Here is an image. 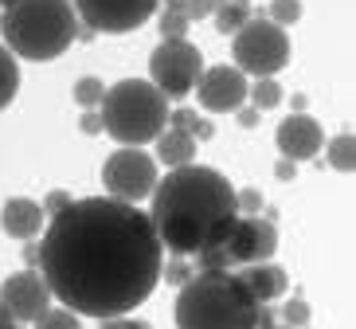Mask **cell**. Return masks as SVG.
<instances>
[{
  "label": "cell",
  "mask_w": 356,
  "mask_h": 329,
  "mask_svg": "<svg viewBox=\"0 0 356 329\" xmlns=\"http://www.w3.org/2000/svg\"><path fill=\"white\" fill-rule=\"evenodd\" d=\"M266 329H290V326H266Z\"/></svg>",
  "instance_id": "d590c367"
},
{
  "label": "cell",
  "mask_w": 356,
  "mask_h": 329,
  "mask_svg": "<svg viewBox=\"0 0 356 329\" xmlns=\"http://www.w3.org/2000/svg\"><path fill=\"white\" fill-rule=\"evenodd\" d=\"M204 74V51L192 40H161L149 55V83L165 98H188Z\"/></svg>",
  "instance_id": "52a82bcc"
},
{
  "label": "cell",
  "mask_w": 356,
  "mask_h": 329,
  "mask_svg": "<svg viewBox=\"0 0 356 329\" xmlns=\"http://www.w3.org/2000/svg\"><path fill=\"white\" fill-rule=\"evenodd\" d=\"M247 98L254 102V110H274L282 102V86L274 79H254V83H247Z\"/></svg>",
  "instance_id": "44dd1931"
},
{
  "label": "cell",
  "mask_w": 356,
  "mask_h": 329,
  "mask_svg": "<svg viewBox=\"0 0 356 329\" xmlns=\"http://www.w3.org/2000/svg\"><path fill=\"white\" fill-rule=\"evenodd\" d=\"M157 4L161 0H71L79 24L90 28V32H106V35L137 32L141 24L153 20Z\"/></svg>",
  "instance_id": "9c48e42d"
},
{
  "label": "cell",
  "mask_w": 356,
  "mask_h": 329,
  "mask_svg": "<svg viewBox=\"0 0 356 329\" xmlns=\"http://www.w3.org/2000/svg\"><path fill=\"white\" fill-rule=\"evenodd\" d=\"M20 90V67H16V55L0 43V110L8 106Z\"/></svg>",
  "instance_id": "ac0fdd59"
},
{
  "label": "cell",
  "mask_w": 356,
  "mask_h": 329,
  "mask_svg": "<svg viewBox=\"0 0 356 329\" xmlns=\"http://www.w3.org/2000/svg\"><path fill=\"white\" fill-rule=\"evenodd\" d=\"M43 208L40 200H28V196H12V200H4V208H0V227H4V235H12V239H35V235L43 232Z\"/></svg>",
  "instance_id": "5bb4252c"
},
{
  "label": "cell",
  "mask_w": 356,
  "mask_h": 329,
  "mask_svg": "<svg viewBox=\"0 0 356 329\" xmlns=\"http://www.w3.org/2000/svg\"><path fill=\"white\" fill-rule=\"evenodd\" d=\"M168 126L192 134L196 141H204V138H211V134H216V129H211V122H204V118L192 114V110H168Z\"/></svg>",
  "instance_id": "ffe728a7"
},
{
  "label": "cell",
  "mask_w": 356,
  "mask_h": 329,
  "mask_svg": "<svg viewBox=\"0 0 356 329\" xmlns=\"http://www.w3.org/2000/svg\"><path fill=\"white\" fill-rule=\"evenodd\" d=\"M51 290L43 282L40 271H20V275H8L0 282V306L8 310L12 321H20V326H32L40 321L47 310H51Z\"/></svg>",
  "instance_id": "8fae6325"
},
{
  "label": "cell",
  "mask_w": 356,
  "mask_h": 329,
  "mask_svg": "<svg viewBox=\"0 0 356 329\" xmlns=\"http://www.w3.org/2000/svg\"><path fill=\"white\" fill-rule=\"evenodd\" d=\"M266 302L235 271H200L177 294V329H262Z\"/></svg>",
  "instance_id": "3957f363"
},
{
  "label": "cell",
  "mask_w": 356,
  "mask_h": 329,
  "mask_svg": "<svg viewBox=\"0 0 356 329\" xmlns=\"http://www.w3.org/2000/svg\"><path fill=\"white\" fill-rule=\"evenodd\" d=\"M35 329H83V321H79V314H74V310H47V314H43L40 321H32Z\"/></svg>",
  "instance_id": "603a6c76"
},
{
  "label": "cell",
  "mask_w": 356,
  "mask_h": 329,
  "mask_svg": "<svg viewBox=\"0 0 356 329\" xmlns=\"http://www.w3.org/2000/svg\"><path fill=\"white\" fill-rule=\"evenodd\" d=\"M12 4H16V0H0V8H12Z\"/></svg>",
  "instance_id": "e575fe53"
},
{
  "label": "cell",
  "mask_w": 356,
  "mask_h": 329,
  "mask_svg": "<svg viewBox=\"0 0 356 329\" xmlns=\"http://www.w3.org/2000/svg\"><path fill=\"white\" fill-rule=\"evenodd\" d=\"M165 247L137 204L114 196L71 200L40 239V275L55 302L83 318H122L161 282Z\"/></svg>",
  "instance_id": "6da1fadb"
},
{
  "label": "cell",
  "mask_w": 356,
  "mask_h": 329,
  "mask_svg": "<svg viewBox=\"0 0 356 329\" xmlns=\"http://www.w3.org/2000/svg\"><path fill=\"white\" fill-rule=\"evenodd\" d=\"M325 153H329V165L337 172H353L356 169V141L353 134H337L333 141H325Z\"/></svg>",
  "instance_id": "d6986e66"
},
{
  "label": "cell",
  "mask_w": 356,
  "mask_h": 329,
  "mask_svg": "<svg viewBox=\"0 0 356 329\" xmlns=\"http://www.w3.org/2000/svg\"><path fill=\"white\" fill-rule=\"evenodd\" d=\"M98 329H149V326L145 321H137V318H129V314H122V318H102Z\"/></svg>",
  "instance_id": "f1b7e54d"
},
{
  "label": "cell",
  "mask_w": 356,
  "mask_h": 329,
  "mask_svg": "<svg viewBox=\"0 0 356 329\" xmlns=\"http://www.w3.org/2000/svg\"><path fill=\"white\" fill-rule=\"evenodd\" d=\"M305 321H309V306H305L302 298H290L282 306V326H290V329H302Z\"/></svg>",
  "instance_id": "d4e9b609"
},
{
  "label": "cell",
  "mask_w": 356,
  "mask_h": 329,
  "mask_svg": "<svg viewBox=\"0 0 356 329\" xmlns=\"http://www.w3.org/2000/svg\"><path fill=\"white\" fill-rule=\"evenodd\" d=\"M196 98L200 106L211 110V114H231L247 102V74L239 67H204L196 83Z\"/></svg>",
  "instance_id": "7c38bea8"
},
{
  "label": "cell",
  "mask_w": 356,
  "mask_h": 329,
  "mask_svg": "<svg viewBox=\"0 0 356 329\" xmlns=\"http://www.w3.org/2000/svg\"><path fill=\"white\" fill-rule=\"evenodd\" d=\"M274 172H278V177H282V181H290V177H293V161H278V169H274Z\"/></svg>",
  "instance_id": "1f68e13d"
},
{
  "label": "cell",
  "mask_w": 356,
  "mask_h": 329,
  "mask_svg": "<svg viewBox=\"0 0 356 329\" xmlns=\"http://www.w3.org/2000/svg\"><path fill=\"white\" fill-rule=\"evenodd\" d=\"M71 200H74L71 192L55 188V192H47V200H43L40 208H43V216H59V212H63V208H67V204H71Z\"/></svg>",
  "instance_id": "83f0119b"
},
{
  "label": "cell",
  "mask_w": 356,
  "mask_h": 329,
  "mask_svg": "<svg viewBox=\"0 0 356 329\" xmlns=\"http://www.w3.org/2000/svg\"><path fill=\"white\" fill-rule=\"evenodd\" d=\"M243 282H247V290H251L259 302H274V298L286 294L290 275H286L282 266H274V263H251L247 271H243Z\"/></svg>",
  "instance_id": "9a60e30c"
},
{
  "label": "cell",
  "mask_w": 356,
  "mask_h": 329,
  "mask_svg": "<svg viewBox=\"0 0 356 329\" xmlns=\"http://www.w3.org/2000/svg\"><path fill=\"white\" fill-rule=\"evenodd\" d=\"M79 126H83V134H102V118H98V110H86V114L79 118Z\"/></svg>",
  "instance_id": "f546056e"
},
{
  "label": "cell",
  "mask_w": 356,
  "mask_h": 329,
  "mask_svg": "<svg viewBox=\"0 0 356 329\" xmlns=\"http://www.w3.org/2000/svg\"><path fill=\"white\" fill-rule=\"evenodd\" d=\"M24 259H28V263H40V243H32V239H28V247H24Z\"/></svg>",
  "instance_id": "d6a6232c"
},
{
  "label": "cell",
  "mask_w": 356,
  "mask_h": 329,
  "mask_svg": "<svg viewBox=\"0 0 356 329\" xmlns=\"http://www.w3.org/2000/svg\"><path fill=\"white\" fill-rule=\"evenodd\" d=\"M102 129L118 145H149L168 129V98L149 79H122L98 102Z\"/></svg>",
  "instance_id": "5b68a950"
},
{
  "label": "cell",
  "mask_w": 356,
  "mask_h": 329,
  "mask_svg": "<svg viewBox=\"0 0 356 329\" xmlns=\"http://www.w3.org/2000/svg\"><path fill=\"white\" fill-rule=\"evenodd\" d=\"M0 329H20V321H12L8 318V310L0 306Z\"/></svg>",
  "instance_id": "836d02e7"
},
{
  "label": "cell",
  "mask_w": 356,
  "mask_h": 329,
  "mask_svg": "<svg viewBox=\"0 0 356 329\" xmlns=\"http://www.w3.org/2000/svg\"><path fill=\"white\" fill-rule=\"evenodd\" d=\"M211 20H216L220 35H235L247 20H254V8H251V0H220V8L211 12Z\"/></svg>",
  "instance_id": "e0dca14e"
},
{
  "label": "cell",
  "mask_w": 356,
  "mask_h": 329,
  "mask_svg": "<svg viewBox=\"0 0 356 329\" xmlns=\"http://www.w3.org/2000/svg\"><path fill=\"white\" fill-rule=\"evenodd\" d=\"M274 141L282 149V157L298 165V161H309L325 149V129H321V122L309 118V114H290L286 122H278Z\"/></svg>",
  "instance_id": "4fadbf2b"
},
{
  "label": "cell",
  "mask_w": 356,
  "mask_h": 329,
  "mask_svg": "<svg viewBox=\"0 0 356 329\" xmlns=\"http://www.w3.org/2000/svg\"><path fill=\"white\" fill-rule=\"evenodd\" d=\"M161 278H165V282H172V287H184V282L192 278V266L177 255L172 263H161Z\"/></svg>",
  "instance_id": "484cf974"
},
{
  "label": "cell",
  "mask_w": 356,
  "mask_h": 329,
  "mask_svg": "<svg viewBox=\"0 0 356 329\" xmlns=\"http://www.w3.org/2000/svg\"><path fill=\"white\" fill-rule=\"evenodd\" d=\"M149 220L157 227V239L165 251L188 259L208 247H220L227 232L239 220L235 184L211 165H180L168 169L153 188Z\"/></svg>",
  "instance_id": "7a4b0ae2"
},
{
  "label": "cell",
  "mask_w": 356,
  "mask_h": 329,
  "mask_svg": "<svg viewBox=\"0 0 356 329\" xmlns=\"http://www.w3.org/2000/svg\"><path fill=\"white\" fill-rule=\"evenodd\" d=\"M239 126H243V129L259 126V110H254V106H247V110H243V106H239Z\"/></svg>",
  "instance_id": "4dcf8cb0"
},
{
  "label": "cell",
  "mask_w": 356,
  "mask_h": 329,
  "mask_svg": "<svg viewBox=\"0 0 356 329\" xmlns=\"http://www.w3.org/2000/svg\"><path fill=\"white\" fill-rule=\"evenodd\" d=\"M79 16H74L71 0H16L4 8L0 32L4 47L20 59L32 63H51L79 40Z\"/></svg>",
  "instance_id": "277c9868"
},
{
  "label": "cell",
  "mask_w": 356,
  "mask_h": 329,
  "mask_svg": "<svg viewBox=\"0 0 356 329\" xmlns=\"http://www.w3.org/2000/svg\"><path fill=\"white\" fill-rule=\"evenodd\" d=\"M302 20V0H274L270 4V24L278 28H290V24Z\"/></svg>",
  "instance_id": "cb8c5ba5"
},
{
  "label": "cell",
  "mask_w": 356,
  "mask_h": 329,
  "mask_svg": "<svg viewBox=\"0 0 356 329\" xmlns=\"http://www.w3.org/2000/svg\"><path fill=\"white\" fill-rule=\"evenodd\" d=\"M102 184H106V196L126 200V204H141L157 188V161L149 153H141L137 145H122L118 153L106 157Z\"/></svg>",
  "instance_id": "ba28073f"
},
{
  "label": "cell",
  "mask_w": 356,
  "mask_h": 329,
  "mask_svg": "<svg viewBox=\"0 0 356 329\" xmlns=\"http://www.w3.org/2000/svg\"><path fill=\"white\" fill-rule=\"evenodd\" d=\"M231 55H235V67H239L243 74L274 79V74L290 63V35H286V28L254 16V20H247L239 32H235Z\"/></svg>",
  "instance_id": "8992f818"
},
{
  "label": "cell",
  "mask_w": 356,
  "mask_h": 329,
  "mask_svg": "<svg viewBox=\"0 0 356 329\" xmlns=\"http://www.w3.org/2000/svg\"><path fill=\"white\" fill-rule=\"evenodd\" d=\"M220 251L227 255L231 266L270 263V255L278 251V232H274V223L262 220V216H239L235 227L227 232V239L220 243Z\"/></svg>",
  "instance_id": "30bf717a"
},
{
  "label": "cell",
  "mask_w": 356,
  "mask_h": 329,
  "mask_svg": "<svg viewBox=\"0 0 356 329\" xmlns=\"http://www.w3.org/2000/svg\"><path fill=\"white\" fill-rule=\"evenodd\" d=\"M235 204H239V216H259L262 212V192L259 188H235Z\"/></svg>",
  "instance_id": "4316f807"
},
{
  "label": "cell",
  "mask_w": 356,
  "mask_h": 329,
  "mask_svg": "<svg viewBox=\"0 0 356 329\" xmlns=\"http://www.w3.org/2000/svg\"><path fill=\"white\" fill-rule=\"evenodd\" d=\"M157 157H161V165H168V169L192 165V161H196V138H192V134H184V129L168 126L165 134L157 138Z\"/></svg>",
  "instance_id": "2e32d148"
},
{
  "label": "cell",
  "mask_w": 356,
  "mask_h": 329,
  "mask_svg": "<svg viewBox=\"0 0 356 329\" xmlns=\"http://www.w3.org/2000/svg\"><path fill=\"white\" fill-rule=\"evenodd\" d=\"M102 95H106V86H102V79H95V74H86V79L74 83V102H79L83 110H98Z\"/></svg>",
  "instance_id": "7402d4cb"
}]
</instances>
